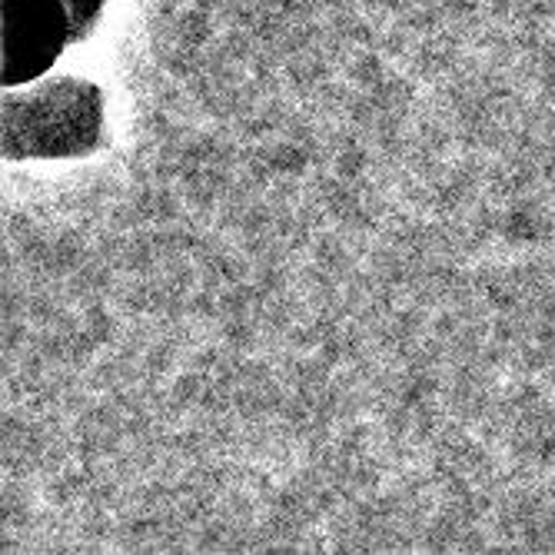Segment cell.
Instances as JSON below:
<instances>
[{"instance_id": "cell-3", "label": "cell", "mask_w": 555, "mask_h": 555, "mask_svg": "<svg viewBox=\"0 0 555 555\" xmlns=\"http://www.w3.org/2000/svg\"><path fill=\"white\" fill-rule=\"evenodd\" d=\"M67 8H70L74 27H77V40H83V37L90 34V27L96 24L100 8H104V0H67Z\"/></svg>"}, {"instance_id": "cell-2", "label": "cell", "mask_w": 555, "mask_h": 555, "mask_svg": "<svg viewBox=\"0 0 555 555\" xmlns=\"http://www.w3.org/2000/svg\"><path fill=\"white\" fill-rule=\"evenodd\" d=\"M8 61L4 83L17 87L40 77L77 40V27L67 0H4Z\"/></svg>"}, {"instance_id": "cell-1", "label": "cell", "mask_w": 555, "mask_h": 555, "mask_svg": "<svg viewBox=\"0 0 555 555\" xmlns=\"http://www.w3.org/2000/svg\"><path fill=\"white\" fill-rule=\"evenodd\" d=\"M104 130V100L93 83L50 80L4 100V157H80L93 154Z\"/></svg>"}]
</instances>
